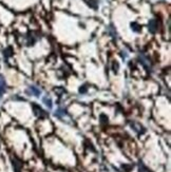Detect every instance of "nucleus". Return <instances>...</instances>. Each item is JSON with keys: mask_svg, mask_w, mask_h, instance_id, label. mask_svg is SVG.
<instances>
[{"mask_svg": "<svg viewBox=\"0 0 171 172\" xmlns=\"http://www.w3.org/2000/svg\"><path fill=\"white\" fill-rule=\"evenodd\" d=\"M157 27H159V24H157V21L155 19H151L149 21V23H148V29L151 33H155L157 31Z\"/></svg>", "mask_w": 171, "mask_h": 172, "instance_id": "obj_1", "label": "nucleus"}, {"mask_svg": "<svg viewBox=\"0 0 171 172\" xmlns=\"http://www.w3.org/2000/svg\"><path fill=\"white\" fill-rule=\"evenodd\" d=\"M33 110H34L35 114H36L37 116H39V117H44L45 115H47L45 114V112L43 111L39 106H37V105H33Z\"/></svg>", "mask_w": 171, "mask_h": 172, "instance_id": "obj_2", "label": "nucleus"}, {"mask_svg": "<svg viewBox=\"0 0 171 172\" xmlns=\"http://www.w3.org/2000/svg\"><path fill=\"white\" fill-rule=\"evenodd\" d=\"M28 93H31L32 95H35V96H39L41 94V91H40L39 88L35 86H30L29 87V90H28Z\"/></svg>", "mask_w": 171, "mask_h": 172, "instance_id": "obj_3", "label": "nucleus"}, {"mask_svg": "<svg viewBox=\"0 0 171 172\" xmlns=\"http://www.w3.org/2000/svg\"><path fill=\"white\" fill-rule=\"evenodd\" d=\"M6 81H4V78L2 75H0V96L6 92Z\"/></svg>", "mask_w": 171, "mask_h": 172, "instance_id": "obj_4", "label": "nucleus"}, {"mask_svg": "<svg viewBox=\"0 0 171 172\" xmlns=\"http://www.w3.org/2000/svg\"><path fill=\"white\" fill-rule=\"evenodd\" d=\"M131 127H133L134 128V130L136 131V132H138V133H143V132H145V129L142 127L141 125H138V124H136V122H131Z\"/></svg>", "mask_w": 171, "mask_h": 172, "instance_id": "obj_5", "label": "nucleus"}, {"mask_svg": "<svg viewBox=\"0 0 171 172\" xmlns=\"http://www.w3.org/2000/svg\"><path fill=\"white\" fill-rule=\"evenodd\" d=\"M67 114L66 113V110L65 109H61V108H59V109L56 111V113H55V116L56 117H59V118H61L62 116H65V115Z\"/></svg>", "mask_w": 171, "mask_h": 172, "instance_id": "obj_6", "label": "nucleus"}, {"mask_svg": "<svg viewBox=\"0 0 171 172\" xmlns=\"http://www.w3.org/2000/svg\"><path fill=\"white\" fill-rule=\"evenodd\" d=\"M43 102H44L45 106L49 108V109L52 108V100H51L50 97H44V98H43Z\"/></svg>", "mask_w": 171, "mask_h": 172, "instance_id": "obj_7", "label": "nucleus"}, {"mask_svg": "<svg viewBox=\"0 0 171 172\" xmlns=\"http://www.w3.org/2000/svg\"><path fill=\"white\" fill-rule=\"evenodd\" d=\"M138 167H139V172H150V170H149V169H148L143 163H139V164H138Z\"/></svg>", "mask_w": 171, "mask_h": 172, "instance_id": "obj_8", "label": "nucleus"}, {"mask_svg": "<svg viewBox=\"0 0 171 172\" xmlns=\"http://www.w3.org/2000/svg\"><path fill=\"white\" fill-rule=\"evenodd\" d=\"M131 27H132V30H133L134 32H139V31H141V28H139V25L137 24L136 22L131 23Z\"/></svg>", "mask_w": 171, "mask_h": 172, "instance_id": "obj_9", "label": "nucleus"}, {"mask_svg": "<svg viewBox=\"0 0 171 172\" xmlns=\"http://www.w3.org/2000/svg\"><path fill=\"white\" fill-rule=\"evenodd\" d=\"M87 91H88V87L86 86H83V87H80V89H79V92L81 94H85V93H87Z\"/></svg>", "mask_w": 171, "mask_h": 172, "instance_id": "obj_10", "label": "nucleus"}, {"mask_svg": "<svg viewBox=\"0 0 171 172\" xmlns=\"http://www.w3.org/2000/svg\"><path fill=\"white\" fill-rule=\"evenodd\" d=\"M100 119H101V124L108 122V118H106V116H105V115H100Z\"/></svg>", "mask_w": 171, "mask_h": 172, "instance_id": "obj_11", "label": "nucleus"}, {"mask_svg": "<svg viewBox=\"0 0 171 172\" xmlns=\"http://www.w3.org/2000/svg\"><path fill=\"white\" fill-rule=\"evenodd\" d=\"M4 55L11 56V55H12V50H11V49H7L6 51H4Z\"/></svg>", "mask_w": 171, "mask_h": 172, "instance_id": "obj_12", "label": "nucleus"}, {"mask_svg": "<svg viewBox=\"0 0 171 172\" xmlns=\"http://www.w3.org/2000/svg\"><path fill=\"white\" fill-rule=\"evenodd\" d=\"M118 67H119L118 63H117V62H114V63H113V71H114V72H117V70H118Z\"/></svg>", "mask_w": 171, "mask_h": 172, "instance_id": "obj_13", "label": "nucleus"}, {"mask_svg": "<svg viewBox=\"0 0 171 172\" xmlns=\"http://www.w3.org/2000/svg\"><path fill=\"white\" fill-rule=\"evenodd\" d=\"M122 168H126V169H127V172H129V170L132 168V167H131V166H126V165H125V166H122Z\"/></svg>", "mask_w": 171, "mask_h": 172, "instance_id": "obj_14", "label": "nucleus"}]
</instances>
